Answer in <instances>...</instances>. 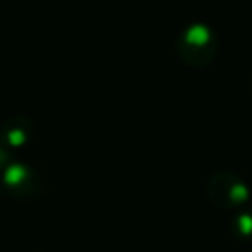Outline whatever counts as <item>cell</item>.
<instances>
[{
    "label": "cell",
    "instance_id": "1",
    "mask_svg": "<svg viewBox=\"0 0 252 252\" xmlns=\"http://www.w3.org/2000/svg\"><path fill=\"white\" fill-rule=\"evenodd\" d=\"M219 45L220 43L215 30L203 22L187 24L173 43L177 57L193 69H203L211 65V61L219 53Z\"/></svg>",
    "mask_w": 252,
    "mask_h": 252
},
{
    "label": "cell",
    "instance_id": "2",
    "mask_svg": "<svg viewBox=\"0 0 252 252\" xmlns=\"http://www.w3.org/2000/svg\"><path fill=\"white\" fill-rule=\"evenodd\" d=\"M207 199L222 211H234L250 199L248 183L232 171H217L205 187Z\"/></svg>",
    "mask_w": 252,
    "mask_h": 252
},
{
    "label": "cell",
    "instance_id": "3",
    "mask_svg": "<svg viewBox=\"0 0 252 252\" xmlns=\"http://www.w3.org/2000/svg\"><path fill=\"white\" fill-rule=\"evenodd\" d=\"M2 175L6 189L14 197H32L39 191V175L28 163H10Z\"/></svg>",
    "mask_w": 252,
    "mask_h": 252
},
{
    "label": "cell",
    "instance_id": "4",
    "mask_svg": "<svg viewBox=\"0 0 252 252\" xmlns=\"http://www.w3.org/2000/svg\"><path fill=\"white\" fill-rule=\"evenodd\" d=\"M32 136H33V124L26 116H12L4 120V124L0 126V142L10 152L26 146L32 140Z\"/></svg>",
    "mask_w": 252,
    "mask_h": 252
},
{
    "label": "cell",
    "instance_id": "5",
    "mask_svg": "<svg viewBox=\"0 0 252 252\" xmlns=\"http://www.w3.org/2000/svg\"><path fill=\"white\" fill-rule=\"evenodd\" d=\"M232 234L240 240L252 238V211H238L230 220Z\"/></svg>",
    "mask_w": 252,
    "mask_h": 252
},
{
    "label": "cell",
    "instance_id": "6",
    "mask_svg": "<svg viewBox=\"0 0 252 252\" xmlns=\"http://www.w3.org/2000/svg\"><path fill=\"white\" fill-rule=\"evenodd\" d=\"M10 150L0 142V171H4L8 165H10Z\"/></svg>",
    "mask_w": 252,
    "mask_h": 252
}]
</instances>
